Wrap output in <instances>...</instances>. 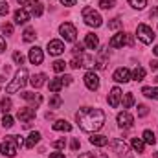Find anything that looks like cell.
Listing matches in <instances>:
<instances>
[{
	"instance_id": "6da1fadb",
	"label": "cell",
	"mask_w": 158,
	"mask_h": 158,
	"mask_svg": "<svg viewBox=\"0 0 158 158\" xmlns=\"http://www.w3.org/2000/svg\"><path fill=\"white\" fill-rule=\"evenodd\" d=\"M79 127L86 132H96L103 127L105 123V112L101 109H92V107H83L76 114Z\"/></svg>"
},
{
	"instance_id": "7a4b0ae2",
	"label": "cell",
	"mask_w": 158,
	"mask_h": 158,
	"mask_svg": "<svg viewBox=\"0 0 158 158\" xmlns=\"http://www.w3.org/2000/svg\"><path fill=\"white\" fill-rule=\"evenodd\" d=\"M24 143V140H22V136H6V140L0 143V153L4 155V156H15L17 155V149H19V145H22Z\"/></svg>"
},
{
	"instance_id": "3957f363",
	"label": "cell",
	"mask_w": 158,
	"mask_h": 158,
	"mask_svg": "<svg viewBox=\"0 0 158 158\" xmlns=\"http://www.w3.org/2000/svg\"><path fill=\"white\" fill-rule=\"evenodd\" d=\"M26 83H28V70H26V68H20V70L15 74V79L7 85L6 92H7V94H15V92L20 90Z\"/></svg>"
},
{
	"instance_id": "277c9868",
	"label": "cell",
	"mask_w": 158,
	"mask_h": 158,
	"mask_svg": "<svg viewBox=\"0 0 158 158\" xmlns=\"http://www.w3.org/2000/svg\"><path fill=\"white\" fill-rule=\"evenodd\" d=\"M83 20L88 24V26H92V28H99L101 24H103V19H101V15L94 9V7H83Z\"/></svg>"
},
{
	"instance_id": "5b68a950",
	"label": "cell",
	"mask_w": 158,
	"mask_h": 158,
	"mask_svg": "<svg viewBox=\"0 0 158 158\" xmlns=\"http://www.w3.org/2000/svg\"><path fill=\"white\" fill-rule=\"evenodd\" d=\"M136 35H138V39L142 40L143 44H151L153 40H155V33H153V30L147 26V24H140L138 28H136Z\"/></svg>"
},
{
	"instance_id": "8992f818",
	"label": "cell",
	"mask_w": 158,
	"mask_h": 158,
	"mask_svg": "<svg viewBox=\"0 0 158 158\" xmlns=\"http://www.w3.org/2000/svg\"><path fill=\"white\" fill-rule=\"evenodd\" d=\"M59 31H61L63 39L66 40V42H74L76 37H77V30H76V26H74L72 22H64V24H61V26H59Z\"/></svg>"
},
{
	"instance_id": "52a82bcc",
	"label": "cell",
	"mask_w": 158,
	"mask_h": 158,
	"mask_svg": "<svg viewBox=\"0 0 158 158\" xmlns=\"http://www.w3.org/2000/svg\"><path fill=\"white\" fill-rule=\"evenodd\" d=\"M125 44L131 46V44H132V37H131L129 33H123V31H121V33H116V35L110 39V42H109L110 48H123Z\"/></svg>"
},
{
	"instance_id": "ba28073f",
	"label": "cell",
	"mask_w": 158,
	"mask_h": 158,
	"mask_svg": "<svg viewBox=\"0 0 158 158\" xmlns=\"http://www.w3.org/2000/svg\"><path fill=\"white\" fill-rule=\"evenodd\" d=\"M17 118L20 119V121H24V123H30L31 119L35 118V109L33 107H22V109H19Z\"/></svg>"
},
{
	"instance_id": "9c48e42d",
	"label": "cell",
	"mask_w": 158,
	"mask_h": 158,
	"mask_svg": "<svg viewBox=\"0 0 158 158\" xmlns=\"http://www.w3.org/2000/svg\"><path fill=\"white\" fill-rule=\"evenodd\" d=\"M109 48H103L99 53H98V57H96V61H94V66L98 68V70H103L107 64H109V52H107Z\"/></svg>"
},
{
	"instance_id": "30bf717a",
	"label": "cell",
	"mask_w": 158,
	"mask_h": 158,
	"mask_svg": "<svg viewBox=\"0 0 158 158\" xmlns=\"http://www.w3.org/2000/svg\"><path fill=\"white\" fill-rule=\"evenodd\" d=\"M85 85H86L88 90H98V88H99V77H98V74L86 72V74H85Z\"/></svg>"
},
{
	"instance_id": "8fae6325",
	"label": "cell",
	"mask_w": 158,
	"mask_h": 158,
	"mask_svg": "<svg viewBox=\"0 0 158 158\" xmlns=\"http://www.w3.org/2000/svg\"><path fill=\"white\" fill-rule=\"evenodd\" d=\"M48 52H50V55H61L64 52L63 40H50L48 42Z\"/></svg>"
},
{
	"instance_id": "7c38bea8",
	"label": "cell",
	"mask_w": 158,
	"mask_h": 158,
	"mask_svg": "<svg viewBox=\"0 0 158 158\" xmlns=\"http://www.w3.org/2000/svg\"><path fill=\"white\" fill-rule=\"evenodd\" d=\"M132 123H134V118L129 112H119L118 114V125L121 129H129V127H132Z\"/></svg>"
},
{
	"instance_id": "4fadbf2b",
	"label": "cell",
	"mask_w": 158,
	"mask_h": 158,
	"mask_svg": "<svg viewBox=\"0 0 158 158\" xmlns=\"http://www.w3.org/2000/svg\"><path fill=\"white\" fill-rule=\"evenodd\" d=\"M112 79L118 81V83H127V81H131V72H129V68H118V70L114 72Z\"/></svg>"
},
{
	"instance_id": "5bb4252c",
	"label": "cell",
	"mask_w": 158,
	"mask_h": 158,
	"mask_svg": "<svg viewBox=\"0 0 158 158\" xmlns=\"http://www.w3.org/2000/svg\"><path fill=\"white\" fill-rule=\"evenodd\" d=\"M119 99H121V90H119L118 86H114V88L110 90V94H109V105H110L112 109H116L119 105Z\"/></svg>"
},
{
	"instance_id": "9a60e30c",
	"label": "cell",
	"mask_w": 158,
	"mask_h": 158,
	"mask_svg": "<svg viewBox=\"0 0 158 158\" xmlns=\"http://www.w3.org/2000/svg\"><path fill=\"white\" fill-rule=\"evenodd\" d=\"M42 59H44V55H42V50H40V48L35 46V48L30 50V63H31V64H40Z\"/></svg>"
},
{
	"instance_id": "2e32d148",
	"label": "cell",
	"mask_w": 158,
	"mask_h": 158,
	"mask_svg": "<svg viewBox=\"0 0 158 158\" xmlns=\"http://www.w3.org/2000/svg\"><path fill=\"white\" fill-rule=\"evenodd\" d=\"M85 46H86L88 50H98V46H99V39H98V35H94V33H86V37H85Z\"/></svg>"
},
{
	"instance_id": "e0dca14e",
	"label": "cell",
	"mask_w": 158,
	"mask_h": 158,
	"mask_svg": "<svg viewBox=\"0 0 158 158\" xmlns=\"http://www.w3.org/2000/svg\"><path fill=\"white\" fill-rule=\"evenodd\" d=\"M30 20V11L28 9H17L15 11V22L17 24H26Z\"/></svg>"
},
{
	"instance_id": "ac0fdd59",
	"label": "cell",
	"mask_w": 158,
	"mask_h": 158,
	"mask_svg": "<svg viewBox=\"0 0 158 158\" xmlns=\"http://www.w3.org/2000/svg\"><path fill=\"white\" fill-rule=\"evenodd\" d=\"M20 96H22V98H24L26 101H31V103H33V109H35V107H39L40 101H42L40 94H33V92H22Z\"/></svg>"
},
{
	"instance_id": "d6986e66",
	"label": "cell",
	"mask_w": 158,
	"mask_h": 158,
	"mask_svg": "<svg viewBox=\"0 0 158 158\" xmlns=\"http://www.w3.org/2000/svg\"><path fill=\"white\" fill-rule=\"evenodd\" d=\"M39 140H40V132H37V131H33L28 138H26V142H24V145L28 147V149H33L37 143H39Z\"/></svg>"
},
{
	"instance_id": "ffe728a7",
	"label": "cell",
	"mask_w": 158,
	"mask_h": 158,
	"mask_svg": "<svg viewBox=\"0 0 158 158\" xmlns=\"http://www.w3.org/2000/svg\"><path fill=\"white\" fill-rule=\"evenodd\" d=\"M90 143L96 145V147H105L109 143V138L107 136H101V134H92L90 136Z\"/></svg>"
},
{
	"instance_id": "44dd1931",
	"label": "cell",
	"mask_w": 158,
	"mask_h": 158,
	"mask_svg": "<svg viewBox=\"0 0 158 158\" xmlns=\"http://www.w3.org/2000/svg\"><path fill=\"white\" fill-rule=\"evenodd\" d=\"M112 149H114V153H116L118 156H123V155L127 153L129 147H127L125 142H121V140H114V142H112Z\"/></svg>"
},
{
	"instance_id": "7402d4cb",
	"label": "cell",
	"mask_w": 158,
	"mask_h": 158,
	"mask_svg": "<svg viewBox=\"0 0 158 158\" xmlns=\"http://www.w3.org/2000/svg\"><path fill=\"white\" fill-rule=\"evenodd\" d=\"M53 131H64V132H68V131H72V125L66 119H57L53 123Z\"/></svg>"
},
{
	"instance_id": "603a6c76",
	"label": "cell",
	"mask_w": 158,
	"mask_h": 158,
	"mask_svg": "<svg viewBox=\"0 0 158 158\" xmlns=\"http://www.w3.org/2000/svg\"><path fill=\"white\" fill-rule=\"evenodd\" d=\"M30 83H31L33 88H40V86L46 83V76H44V74H37V76H33V77L30 79Z\"/></svg>"
},
{
	"instance_id": "cb8c5ba5",
	"label": "cell",
	"mask_w": 158,
	"mask_h": 158,
	"mask_svg": "<svg viewBox=\"0 0 158 158\" xmlns=\"http://www.w3.org/2000/svg\"><path fill=\"white\" fill-rule=\"evenodd\" d=\"M143 96L145 98H153V99H158V88H153V86H143L142 88Z\"/></svg>"
},
{
	"instance_id": "d4e9b609",
	"label": "cell",
	"mask_w": 158,
	"mask_h": 158,
	"mask_svg": "<svg viewBox=\"0 0 158 158\" xmlns=\"http://www.w3.org/2000/svg\"><path fill=\"white\" fill-rule=\"evenodd\" d=\"M143 142L145 143H149V145H155L156 143V138H155V132L153 131H143Z\"/></svg>"
},
{
	"instance_id": "484cf974",
	"label": "cell",
	"mask_w": 158,
	"mask_h": 158,
	"mask_svg": "<svg viewBox=\"0 0 158 158\" xmlns=\"http://www.w3.org/2000/svg\"><path fill=\"white\" fill-rule=\"evenodd\" d=\"M61 88H63V81H61V77H55V79H52V81H50V90H52V92H55V94H57Z\"/></svg>"
},
{
	"instance_id": "4316f807",
	"label": "cell",
	"mask_w": 158,
	"mask_h": 158,
	"mask_svg": "<svg viewBox=\"0 0 158 158\" xmlns=\"http://www.w3.org/2000/svg\"><path fill=\"white\" fill-rule=\"evenodd\" d=\"M131 145H132V149H134L136 153H143V149H145V145H143V142H142L140 138H132Z\"/></svg>"
},
{
	"instance_id": "83f0119b",
	"label": "cell",
	"mask_w": 158,
	"mask_h": 158,
	"mask_svg": "<svg viewBox=\"0 0 158 158\" xmlns=\"http://www.w3.org/2000/svg\"><path fill=\"white\" fill-rule=\"evenodd\" d=\"M134 105V96L131 94V92H127L125 96H123V109H131Z\"/></svg>"
},
{
	"instance_id": "f1b7e54d",
	"label": "cell",
	"mask_w": 158,
	"mask_h": 158,
	"mask_svg": "<svg viewBox=\"0 0 158 158\" xmlns=\"http://www.w3.org/2000/svg\"><path fill=\"white\" fill-rule=\"evenodd\" d=\"M143 77H145V70L142 66H136L134 72H132V79L134 81H143Z\"/></svg>"
},
{
	"instance_id": "f546056e",
	"label": "cell",
	"mask_w": 158,
	"mask_h": 158,
	"mask_svg": "<svg viewBox=\"0 0 158 158\" xmlns=\"http://www.w3.org/2000/svg\"><path fill=\"white\" fill-rule=\"evenodd\" d=\"M22 35H24L22 39L26 40V42H31V40H35V30H33V28H26Z\"/></svg>"
},
{
	"instance_id": "4dcf8cb0",
	"label": "cell",
	"mask_w": 158,
	"mask_h": 158,
	"mask_svg": "<svg viewBox=\"0 0 158 158\" xmlns=\"http://www.w3.org/2000/svg\"><path fill=\"white\" fill-rule=\"evenodd\" d=\"M0 110H2L4 114H7V112L11 110V99H9V98H4V99L0 101Z\"/></svg>"
},
{
	"instance_id": "1f68e13d",
	"label": "cell",
	"mask_w": 158,
	"mask_h": 158,
	"mask_svg": "<svg viewBox=\"0 0 158 158\" xmlns=\"http://www.w3.org/2000/svg\"><path fill=\"white\" fill-rule=\"evenodd\" d=\"M52 68H53V72L61 74V72H64V68H66V63H64V61H55Z\"/></svg>"
},
{
	"instance_id": "d6a6232c",
	"label": "cell",
	"mask_w": 158,
	"mask_h": 158,
	"mask_svg": "<svg viewBox=\"0 0 158 158\" xmlns=\"http://www.w3.org/2000/svg\"><path fill=\"white\" fill-rule=\"evenodd\" d=\"M129 4L134 7V9H143L147 6V0H129Z\"/></svg>"
},
{
	"instance_id": "836d02e7",
	"label": "cell",
	"mask_w": 158,
	"mask_h": 158,
	"mask_svg": "<svg viewBox=\"0 0 158 158\" xmlns=\"http://www.w3.org/2000/svg\"><path fill=\"white\" fill-rule=\"evenodd\" d=\"M2 127H4V129H11V127H13V118H11L9 114H4V118H2Z\"/></svg>"
},
{
	"instance_id": "e575fe53",
	"label": "cell",
	"mask_w": 158,
	"mask_h": 158,
	"mask_svg": "<svg viewBox=\"0 0 158 158\" xmlns=\"http://www.w3.org/2000/svg\"><path fill=\"white\" fill-rule=\"evenodd\" d=\"M61 103H63V99H61V98H59L57 94H53V98L50 99V109H57V107H59Z\"/></svg>"
},
{
	"instance_id": "d590c367",
	"label": "cell",
	"mask_w": 158,
	"mask_h": 158,
	"mask_svg": "<svg viewBox=\"0 0 158 158\" xmlns=\"http://www.w3.org/2000/svg\"><path fill=\"white\" fill-rule=\"evenodd\" d=\"M79 158H109L105 153H85V155H81Z\"/></svg>"
},
{
	"instance_id": "8d00e7d4",
	"label": "cell",
	"mask_w": 158,
	"mask_h": 158,
	"mask_svg": "<svg viewBox=\"0 0 158 158\" xmlns=\"http://www.w3.org/2000/svg\"><path fill=\"white\" fill-rule=\"evenodd\" d=\"M101 9H112L114 7V0H99Z\"/></svg>"
},
{
	"instance_id": "74e56055",
	"label": "cell",
	"mask_w": 158,
	"mask_h": 158,
	"mask_svg": "<svg viewBox=\"0 0 158 158\" xmlns=\"http://www.w3.org/2000/svg\"><path fill=\"white\" fill-rule=\"evenodd\" d=\"M109 28H110V30H118V28H121V20H119V19H112V20L109 22Z\"/></svg>"
},
{
	"instance_id": "f35d334b",
	"label": "cell",
	"mask_w": 158,
	"mask_h": 158,
	"mask_svg": "<svg viewBox=\"0 0 158 158\" xmlns=\"http://www.w3.org/2000/svg\"><path fill=\"white\" fill-rule=\"evenodd\" d=\"M13 61H15L17 64H22V63H24V55H22L20 52H15V53H13Z\"/></svg>"
},
{
	"instance_id": "ab89813d",
	"label": "cell",
	"mask_w": 158,
	"mask_h": 158,
	"mask_svg": "<svg viewBox=\"0 0 158 158\" xmlns=\"http://www.w3.org/2000/svg\"><path fill=\"white\" fill-rule=\"evenodd\" d=\"M147 114H149V109H147L145 105H138V116L143 118V116H147Z\"/></svg>"
},
{
	"instance_id": "60d3db41",
	"label": "cell",
	"mask_w": 158,
	"mask_h": 158,
	"mask_svg": "<svg viewBox=\"0 0 158 158\" xmlns=\"http://www.w3.org/2000/svg\"><path fill=\"white\" fill-rule=\"evenodd\" d=\"M9 13V4L7 2H0V15H7Z\"/></svg>"
},
{
	"instance_id": "b9f144b4",
	"label": "cell",
	"mask_w": 158,
	"mask_h": 158,
	"mask_svg": "<svg viewBox=\"0 0 158 158\" xmlns=\"http://www.w3.org/2000/svg\"><path fill=\"white\" fill-rule=\"evenodd\" d=\"M2 31H4L6 35H13V24H4V26H2Z\"/></svg>"
},
{
	"instance_id": "7bdbcfd3",
	"label": "cell",
	"mask_w": 158,
	"mask_h": 158,
	"mask_svg": "<svg viewBox=\"0 0 158 158\" xmlns=\"http://www.w3.org/2000/svg\"><path fill=\"white\" fill-rule=\"evenodd\" d=\"M52 145H53L55 149H64V145H66V142H64V140H55V142H53Z\"/></svg>"
},
{
	"instance_id": "ee69618b",
	"label": "cell",
	"mask_w": 158,
	"mask_h": 158,
	"mask_svg": "<svg viewBox=\"0 0 158 158\" xmlns=\"http://www.w3.org/2000/svg\"><path fill=\"white\" fill-rule=\"evenodd\" d=\"M72 53H74V57L76 55H83V44H76L74 50H72Z\"/></svg>"
},
{
	"instance_id": "f6af8a7d",
	"label": "cell",
	"mask_w": 158,
	"mask_h": 158,
	"mask_svg": "<svg viewBox=\"0 0 158 158\" xmlns=\"http://www.w3.org/2000/svg\"><path fill=\"white\" fill-rule=\"evenodd\" d=\"M33 15H35V17H40V15H42V4H35V7H33Z\"/></svg>"
},
{
	"instance_id": "bcb514c9",
	"label": "cell",
	"mask_w": 158,
	"mask_h": 158,
	"mask_svg": "<svg viewBox=\"0 0 158 158\" xmlns=\"http://www.w3.org/2000/svg\"><path fill=\"white\" fill-rule=\"evenodd\" d=\"M72 76H63V77H61V81H63V86H64V85H72Z\"/></svg>"
},
{
	"instance_id": "7dc6e473",
	"label": "cell",
	"mask_w": 158,
	"mask_h": 158,
	"mask_svg": "<svg viewBox=\"0 0 158 158\" xmlns=\"http://www.w3.org/2000/svg\"><path fill=\"white\" fill-rule=\"evenodd\" d=\"M70 147H72V151H77V149H79V140H77V138H74V140H72Z\"/></svg>"
},
{
	"instance_id": "c3c4849f",
	"label": "cell",
	"mask_w": 158,
	"mask_h": 158,
	"mask_svg": "<svg viewBox=\"0 0 158 158\" xmlns=\"http://www.w3.org/2000/svg\"><path fill=\"white\" fill-rule=\"evenodd\" d=\"M61 4L66 7H72V6H76V0H61Z\"/></svg>"
},
{
	"instance_id": "681fc988",
	"label": "cell",
	"mask_w": 158,
	"mask_h": 158,
	"mask_svg": "<svg viewBox=\"0 0 158 158\" xmlns=\"http://www.w3.org/2000/svg\"><path fill=\"white\" fill-rule=\"evenodd\" d=\"M35 2H37V0H19L20 6H33Z\"/></svg>"
},
{
	"instance_id": "f907efd6",
	"label": "cell",
	"mask_w": 158,
	"mask_h": 158,
	"mask_svg": "<svg viewBox=\"0 0 158 158\" xmlns=\"http://www.w3.org/2000/svg\"><path fill=\"white\" fill-rule=\"evenodd\" d=\"M4 50H6V40H4V37L0 35V53H2Z\"/></svg>"
},
{
	"instance_id": "816d5d0a",
	"label": "cell",
	"mask_w": 158,
	"mask_h": 158,
	"mask_svg": "<svg viewBox=\"0 0 158 158\" xmlns=\"http://www.w3.org/2000/svg\"><path fill=\"white\" fill-rule=\"evenodd\" d=\"M50 158H64V155H61V153H52Z\"/></svg>"
},
{
	"instance_id": "f5cc1de1",
	"label": "cell",
	"mask_w": 158,
	"mask_h": 158,
	"mask_svg": "<svg viewBox=\"0 0 158 158\" xmlns=\"http://www.w3.org/2000/svg\"><path fill=\"white\" fill-rule=\"evenodd\" d=\"M151 70H158V61H153L151 63Z\"/></svg>"
},
{
	"instance_id": "db71d44e",
	"label": "cell",
	"mask_w": 158,
	"mask_h": 158,
	"mask_svg": "<svg viewBox=\"0 0 158 158\" xmlns=\"http://www.w3.org/2000/svg\"><path fill=\"white\" fill-rule=\"evenodd\" d=\"M156 15H158V7H155V9L151 11V17H156Z\"/></svg>"
},
{
	"instance_id": "11a10c76",
	"label": "cell",
	"mask_w": 158,
	"mask_h": 158,
	"mask_svg": "<svg viewBox=\"0 0 158 158\" xmlns=\"http://www.w3.org/2000/svg\"><path fill=\"white\" fill-rule=\"evenodd\" d=\"M153 53H155V55H158V46H155V50H153Z\"/></svg>"
},
{
	"instance_id": "9f6ffc18",
	"label": "cell",
	"mask_w": 158,
	"mask_h": 158,
	"mask_svg": "<svg viewBox=\"0 0 158 158\" xmlns=\"http://www.w3.org/2000/svg\"><path fill=\"white\" fill-rule=\"evenodd\" d=\"M155 81H156V83H158V76H156V77H155Z\"/></svg>"
}]
</instances>
